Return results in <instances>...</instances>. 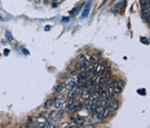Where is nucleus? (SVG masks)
Instances as JSON below:
<instances>
[{
    "label": "nucleus",
    "instance_id": "1",
    "mask_svg": "<svg viewBox=\"0 0 150 128\" xmlns=\"http://www.w3.org/2000/svg\"><path fill=\"white\" fill-rule=\"evenodd\" d=\"M48 117H49V119L54 120V122L61 120L62 118L65 117L64 109H54V110H52V111H48Z\"/></svg>",
    "mask_w": 150,
    "mask_h": 128
},
{
    "label": "nucleus",
    "instance_id": "2",
    "mask_svg": "<svg viewBox=\"0 0 150 128\" xmlns=\"http://www.w3.org/2000/svg\"><path fill=\"white\" fill-rule=\"evenodd\" d=\"M93 71H95V74L96 75H98V76H102V75H105L106 74V66L105 65H102V64H96V65H93Z\"/></svg>",
    "mask_w": 150,
    "mask_h": 128
},
{
    "label": "nucleus",
    "instance_id": "3",
    "mask_svg": "<svg viewBox=\"0 0 150 128\" xmlns=\"http://www.w3.org/2000/svg\"><path fill=\"white\" fill-rule=\"evenodd\" d=\"M67 106V98H58L57 97V100L54 101V109H66Z\"/></svg>",
    "mask_w": 150,
    "mask_h": 128
},
{
    "label": "nucleus",
    "instance_id": "4",
    "mask_svg": "<svg viewBox=\"0 0 150 128\" xmlns=\"http://www.w3.org/2000/svg\"><path fill=\"white\" fill-rule=\"evenodd\" d=\"M108 107L110 109L111 111H115V110H117V109L119 107V101L115 100L114 97L109 98V100H108Z\"/></svg>",
    "mask_w": 150,
    "mask_h": 128
},
{
    "label": "nucleus",
    "instance_id": "5",
    "mask_svg": "<svg viewBox=\"0 0 150 128\" xmlns=\"http://www.w3.org/2000/svg\"><path fill=\"white\" fill-rule=\"evenodd\" d=\"M76 80H75L74 78H70V79H67L66 82H65V89L66 91H72V89L76 87Z\"/></svg>",
    "mask_w": 150,
    "mask_h": 128
},
{
    "label": "nucleus",
    "instance_id": "6",
    "mask_svg": "<svg viewBox=\"0 0 150 128\" xmlns=\"http://www.w3.org/2000/svg\"><path fill=\"white\" fill-rule=\"evenodd\" d=\"M91 119H92V122L95 123V124H97V123H101L104 120V117L101 114H98V113H96V111H92V114H91Z\"/></svg>",
    "mask_w": 150,
    "mask_h": 128
},
{
    "label": "nucleus",
    "instance_id": "7",
    "mask_svg": "<svg viewBox=\"0 0 150 128\" xmlns=\"http://www.w3.org/2000/svg\"><path fill=\"white\" fill-rule=\"evenodd\" d=\"M113 89H114V93H115V96L117 95H120V93H122V91H123V88L120 86H118L117 83L114 84V86H113Z\"/></svg>",
    "mask_w": 150,
    "mask_h": 128
},
{
    "label": "nucleus",
    "instance_id": "8",
    "mask_svg": "<svg viewBox=\"0 0 150 128\" xmlns=\"http://www.w3.org/2000/svg\"><path fill=\"white\" fill-rule=\"evenodd\" d=\"M65 89V83H61V84H58V86H57V88H56V96H58L60 93L62 92V91H64Z\"/></svg>",
    "mask_w": 150,
    "mask_h": 128
},
{
    "label": "nucleus",
    "instance_id": "9",
    "mask_svg": "<svg viewBox=\"0 0 150 128\" xmlns=\"http://www.w3.org/2000/svg\"><path fill=\"white\" fill-rule=\"evenodd\" d=\"M140 4H141V8H142V9L147 8V7L150 5V3H149V0H140Z\"/></svg>",
    "mask_w": 150,
    "mask_h": 128
},
{
    "label": "nucleus",
    "instance_id": "10",
    "mask_svg": "<svg viewBox=\"0 0 150 128\" xmlns=\"http://www.w3.org/2000/svg\"><path fill=\"white\" fill-rule=\"evenodd\" d=\"M83 60H88V57H87L86 53H80V54H78V57H76V61H83Z\"/></svg>",
    "mask_w": 150,
    "mask_h": 128
},
{
    "label": "nucleus",
    "instance_id": "11",
    "mask_svg": "<svg viewBox=\"0 0 150 128\" xmlns=\"http://www.w3.org/2000/svg\"><path fill=\"white\" fill-rule=\"evenodd\" d=\"M89 62H91L92 65H96V64H98V62H100V60H98L97 56H92L91 58H89Z\"/></svg>",
    "mask_w": 150,
    "mask_h": 128
},
{
    "label": "nucleus",
    "instance_id": "12",
    "mask_svg": "<svg viewBox=\"0 0 150 128\" xmlns=\"http://www.w3.org/2000/svg\"><path fill=\"white\" fill-rule=\"evenodd\" d=\"M115 82H117V80H115L114 78H111V76H110V78L108 79V82H106V86H108V87L114 86V84H115Z\"/></svg>",
    "mask_w": 150,
    "mask_h": 128
},
{
    "label": "nucleus",
    "instance_id": "13",
    "mask_svg": "<svg viewBox=\"0 0 150 128\" xmlns=\"http://www.w3.org/2000/svg\"><path fill=\"white\" fill-rule=\"evenodd\" d=\"M89 7H91V1H89V3L87 4V8H86V11H84V12H83V14H82V16H83V17L88 16V12H89Z\"/></svg>",
    "mask_w": 150,
    "mask_h": 128
},
{
    "label": "nucleus",
    "instance_id": "14",
    "mask_svg": "<svg viewBox=\"0 0 150 128\" xmlns=\"http://www.w3.org/2000/svg\"><path fill=\"white\" fill-rule=\"evenodd\" d=\"M115 83H117L118 86H120V87H122V88H124V86H125V82L123 80V79H120V80H117V82H115Z\"/></svg>",
    "mask_w": 150,
    "mask_h": 128
},
{
    "label": "nucleus",
    "instance_id": "15",
    "mask_svg": "<svg viewBox=\"0 0 150 128\" xmlns=\"http://www.w3.org/2000/svg\"><path fill=\"white\" fill-rule=\"evenodd\" d=\"M33 124V118H29V124L27 125H31Z\"/></svg>",
    "mask_w": 150,
    "mask_h": 128
},
{
    "label": "nucleus",
    "instance_id": "16",
    "mask_svg": "<svg viewBox=\"0 0 150 128\" xmlns=\"http://www.w3.org/2000/svg\"><path fill=\"white\" fill-rule=\"evenodd\" d=\"M149 3H150V0H149Z\"/></svg>",
    "mask_w": 150,
    "mask_h": 128
}]
</instances>
